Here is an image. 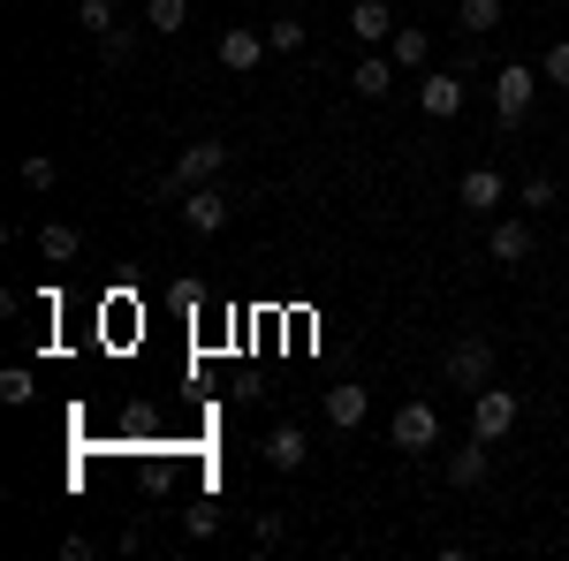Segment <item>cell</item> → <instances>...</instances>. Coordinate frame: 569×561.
<instances>
[{
  "label": "cell",
  "instance_id": "cell-18",
  "mask_svg": "<svg viewBox=\"0 0 569 561\" xmlns=\"http://www.w3.org/2000/svg\"><path fill=\"white\" fill-rule=\"evenodd\" d=\"M144 23H152L160 39H176L182 23H190V0H144Z\"/></svg>",
  "mask_w": 569,
  "mask_h": 561
},
{
  "label": "cell",
  "instance_id": "cell-15",
  "mask_svg": "<svg viewBox=\"0 0 569 561\" xmlns=\"http://www.w3.org/2000/svg\"><path fill=\"white\" fill-rule=\"evenodd\" d=\"M486 251H493L501 266H525V259H531V220H493Z\"/></svg>",
  "mask_w": 569,
  "mask_h": 561
},
{
  "label": "cell",
  "instance_id": "cell-1",
  "mask_svg": "<svg viewBox=\"0 0 569 561\" xmlns=\"http://www.w3.org/2000/svg\"><path fill=\"white\" fill-rule=\"evenodd\" d=\"M220 168H228V144L220 137H190L168 160V174H160V198H190L198 182H220Z\"/></svg>",
  "mask_w": 569,
  "mask_h": 561
},
{
  "label": "cell",
  "instance_id": "cell-24",
  "mask_svg": "<svg viewBox=\"0 0 569 561\" xmlns=\"http://www.w3.org/2000/svg\"><path fill=\"white\" fill-rule=\"evenodd\" d=\"M213 523H220L213 501H190V509H182V531H190V539H213Z\"/></svg>",
  "mask_w": 569,
  "mask_h": 561
},
{
  "label": "cell",
  "instance_id": "cell-2",
  "mask_svg": "<svg viewBox=\"0 0 569 561\" xmlns=\"http://www.w3.org/2000/svg\"><path fill=\"white\" fill-rule=\"evenodd\" d=\"M388 440L410 455V463H418V455H433V448H440V410L426 402V394H410V402L388 418Z\"/></svg>",
  "mask_w": 569,
  "mask_h": 561
},
{
  "label": "cell",
  "instance_id": "cell-11",
  "mask_svg": "<svg viewBox=\"0 0 569 561\" xmlns=\"http://www.w3.org/2000/svg\"><path fill=\"white\" fill-rule=\"evenodd\" d=\"M350 39L357 46H388L395 39V8L388 0H350Z\"/></svg>",
  "mask_w": 569,
  "mask_h": 561
},
{
  "label": "cell",
  "instance_id": "cell-9",
  "mask_svg": "<svg viewBox=\"0 0 569 561\" xmlns=\"http://www.w3.org/2000/svg\"><path fill=\"white\" fill-rule=\"evenodd\" d=\"M456 198L471 206V220H486V213H501L509 182H501V168H463V182H456Z\"/></svg>",
  "mask_w": 569,
  "mask_h": 561
},
{
  "label": "cell",
  "instance_id": "cell-6",
  "mask_svg": "<svg viewBox=\"0 0 569 561\" xmlns=\"http://www.w3.org/2000/svg\"><path fill=\"white\" fill-rule=\"evenodd\" d=\"M418 107H426V122H456L463 114V77L456 69H426L418 77Z\"/></svg>",
  "mask_w": 569,
  "mask_h": 561
},
{
  "label": "cell",
  "instance_id": "cell-25",
  "mask_svg": "<svg viewBox=\"0 0 569 561\" xmlns=\"http://www.w3.org/2000/svg\"><path fill=\"white\" fill-rule=\"evenodd\" d=\"M539 77L569 91V39H555V46H547V61H539Z\"/></svg>",
  "mask_w": 569,
  "mask_h": 561
},
{
  "label": "cell",
  "instance_id": "cell-5",
  "mask_svg": "<svg viewBox=\"0 0 569 561\" xmlns=\"http://www.w3.org/2000/svg\"><path fill=\"white\" fill-rule=\"evenodd\" d=\"M517 418H525L517 388H493V380H486V388L471 394V432H479V440H509V432H517Z\"/></svg>",
  "mask_w": 569,
  "mask_h": 561
},
{
  "label": "cell",
  "instance_id": "cell-23",
  "mask_svg": "<svg viewBox=\"0 0 569 561\" xmlns=\"http://www.w3.org/2000/svg\"><path fill=\"white\" fill-rule=\"evenodd\" d=\"M77 23H84L91 39H107V31H114V0H84V8H77Z\"/></svg>",
  "mask_w": 569,
  "mask_h": 561
},
{
  "label": "cell",
  "instance_id": "cell-26",
  "mask_svg": "<svg viewBox=\"0 0 569 561\" xmlns=\"http://www.w3.org/2000/svg\"><path fill=\"white\" fill-rule=\"evenodd\" d=\"M53 152H31V160H23V190H53Z\"/></svg>",
  "mask_w": 569,
  "mask_h": 561
},
{
  "label": "cell",
  "instance_id": "cell-21",
  "mask_svg": "<svg viewBox=\"0 0 569 561\" xmlns=\"http://www.w3.org/2000/svg\"><path fill=\"white\" fill-rule=\"evenodd\" d=\"M31 394H39V380H31L23 364H8V372H0V402H8V410H23Z\"/></svg>",
  "mask_w": 569,
  "mask_h": 561
},
{
  "label": "cell",
  "instance_id": "cell-7",
  "mask_svg": "<svg viewBox=\"0 0 569 561\" xmlns=\"http://www.w3.org/2000/svg\"><path fill=\"white\" fill-rule=\"evenodd\" d=\"M176 206H182V220H190V236H220V228H228V213H236L220 182H198L190 198H176Z\"/></svg>",
  "mask_w": 569,
  "mask_h": 561
},
{
  "label": "cell",
  "instance_id": "cell-16",
  "mask_svg": "<svg viewBox=\"0 0 569 561\" xmlns=\"http://www.w3.org/2000/svg\"><path fill=\"white\" fill-rule=\"evenodd\" d=\"M77 251H84V236H77L69 220H39V259L46 266H69Z\"/></svg>",
  "mask_w": 569,
  "mask_h": 561
},
{
  "label": "cell",
  "instance_id": "cell-14",
  "mask_svg": "<svg viewBox=\"0 0 569 561\" xmlns=\"http://www.w3.org/2000/svg\"><path fill=\"white\" fill-rule=\"evenodd\" d=\"M350 91L357 99H388L395 91V53H365V61L350 69Z\"/></svg>",
  "mask_w": 569,
  "mask_h": 561
},
{
  "label": "cell",
  "instance_id": "cell-12",
  "mask_svg": "<svg viewBox=\"0 0 569 561\" xmlns=\"http://www.w3.org/2000/svg\"><path fill=\"white\" fill-rule=\"evenodd\" d=\"M365 418H372V394L357 388V380H342V388H327V425H335V432H357Z\"/></svg>",
  "mask_w": 569,
  "mask_h": 561
},
{
  "label": "cell",
  "instance_id": "cell-10",
  "mask_svg": "<svg viewBox=\"0 0 569 561\" xmlns=\"http://www.w3.org/2000/svg\"><path fill=\"white\" fill-rule=\"evenodd\" d=\"M486 471H493V440L471 432V448H456V455H448V485H456V493H471V485H486Z\"/></svg>",
  "mask_w": 569,
  "mask_h": 561
},
{
  "label": "cell",
  "instance_id": "cell-28",
  "mask_svg": "<svg viewBox=\"0 0 569 561\" xmlns=\"http://www.w3.org/2000/svg\"><path fill=\"white\" fill-rule=\"evenodd\" d=\"M251 539H259V547H281V517L259 509V517H251Z\"/></svg>",
  "mask_w": 569,
  "mask_h": 561
},
{
  "label": "cell",
  "instance_id": "cell-3",
  "mask_svg": "<svg viewBox=\"0 0 569 561\" xmlns=\"http://www.w3.org/2000/svg\"><path fill=\"white\" fill-rule=\"evenodd\" d=\"M547 84V77H531V61H509V69H493V122L501 130H525L531 114V91Z\"/></svg>",
  "mask_w": 569,
  "mask_h": 561
},
{
  "label": "cell",
  "instance_id": "cell-22",
  "mask_svg": "<svg viewBox=\"0 0 569 561\" xmlns=\"http://www.w3.org/2000/svg\"><path fill=\"white\" fill-rule=\"evenodd\" d=\"M562 190H555V174H525V190H517V206H531V213H547Z\"/></svg>",
  "mask_w": 569,
  "mask_h": 561
},
{
  "label": "cell",
  "instance_id": "cell-4",
  "mask_svg": "<svg viewBox=\"0 0 569 561\" xmlns=\"http://www.w3.org/2000/svg\"><path fill=\"white\" fill-rule=\"evenodd\" d=\"M440 380L463 394H479L486 380H493V342L486 334H463V342H448V357H440Z\"/></svg>",
  "mask_w": 569,
  "mask_h": 561
},
{
  "label": "cell",
  "instance_id": "cell-13",
  "mask_svg": "<svg viewBox=\"0 0 569 561\" xmlns=\"http://www.w3.org/2000/svg\"><path fill=\"white\" fill-rule=\"evenodd\" d=\"M266 463H273V471H305V463H311L305 425H273V432H266Z\"/></svg>",
  "mask_w": 569,
  "mask_h": 561
},
{
  "label": "cell",
  "instance_id": "cell-17",
  "mask_svg": "<svg viewBox=\"0 0 569 561\" xmlns=\"http://www.w3.org/2000/svg\"><path fill=\"white\" fill-rule=\"evenodd\" d=\"M388 53H395V69H426V61H433V39H426L418 23H395Z\"/></svg>",
  "mask_w": 569,
  "mask_h": 561
},
{
  "label": "cell",
  "instance_id": "cell-19",
  "mask_svg": "<svg viewBox=\"0 0 569 561\" xmlns=\"http://www.w3.org/2000/svg\"><path fill=\"white\" fill-rule=\"evenodd\" d=\"M456 23H463V39H486V31L501 23V0H463V8H456Z\"/></svg>",
  "mask_w": 569,
  "mask_h": 561
},
{
  "label": "cell",
  "instance_id": "cell-8",
  "mask_svg": "<svg viewBox=\"0 0 569 561\" xmlns=\"http://www.w3.org/2000/svg\"><path fill=\"white\" fill-rule=\"evenodd\" d=\"M266 53H273V46H266V31H251V23H228V31H220V69H228V77H251Z\"/></svg>",
  "mask_w": 569,
  "mask_h": 561
},
{
  "label": "cell",
  "instance_id": "cell-27",
  "mask_svg": "<svg viewBox=\"0 0 569 561\" xmlns=\"http://www.w3.org/2000/svg\"><path fill=\"white\" fill-rule=\"evenodd\" d=\"M99 53H107V61H130V53H137V39H130V31H122V23H114V31L99 39Z\"/></svg>",
  "mask_w": 569,
  "mask_h": 561
},
{
  "label": "cell",
  "instance_id": "cell-20",
  "mask_svg": "<svg viewBox=\"0 0 569 561\" xmlns=\"http://www.w3.org/2000/svg\"><path fill=\"white\" fill-rule=\"evenodd\" d=\"M266 46H273V53H305V23H297V16H273V23H266Z\"/></svg>",
  "mask_w": 569,
  "mask_h": 561
}]
</instances>
